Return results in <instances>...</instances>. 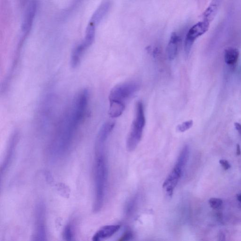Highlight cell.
<instances>
[{
	"label": "cell",
	"mask_w": 241,
	"mask_h": 241,
	"mask_svg": "<svg viewBox=\"0 0 241 241\" xmlns=\"http://www.w3.org/2000/svg\"><path fill=\"white\" fill-rule=\"evenodd\" d=\"M35 229L33 234L34 241L47 240L46 225V208L43 202L37 204L35 210Z\"/></svg>",
	"instance_id": "cell-6"
},
{
	"label": "cell",
	"mask_w": 241,
	"mask_h": 241,
	"mask_svg": "<svg viewBox=\"0 0 241 241\" xmlns=\"http://www.w3.org/2000/svg\"><path fill=\"white\" fill-rule=\"evenodd\" d=\"M219 237H220L219 240H220V241H223V240H225V235H224V234L222 232H221L220 233V235H219Z\"/></svg>",
	"instance_id": "cell-25"
},
{
	"label": "cell",
	"mask_w": 241,
	"mask_h": 241,
	"mask_svg": "<svg viewBox=\"0 0 241 241\" xmlns=\"http://www.w3.org/2000/svg\"><path fill=\"white\" fill-rule=\"evenodd\" d=\"M234 126L238 133L241 135V125H240L239 123H234Z\"/></svg>",
	"instance_id": "cell-23"
},
{
	"label": "cell",
	"mask_w": 241,
	"mask_h": 241,
	"mask_svg": "<svg viewBox=\"0 0 241 241\" xmlns=\"http://www.w3.org/2000/svg\"><path fill=\"white\" fill-rule=\"evenodd\" d=\"M239 51L237 49L229 47L225 50L224 58L225 62L228 65L233 66L238 61Z\"/></svg>",
	"instance_id": "cell-15"
},
{
	"label": "cell",
	"mask_w": 241,
	"mask_h": 241,
	"mask_svg": "<svg viewBox=\"0 0 241 241\" xmlns=\"http://www.w3.org/2000/svg\"><path fill=\"white\" fill-rule=\"evenodd\" d=\"M111 6V2L109 0H105L94 13L90 22L95 25L99 24L103 19L108 12Z\"/></svg>",
	"instance_id": "cell-12"
},
{
	"label": "cell",
	"mask_w": 241,
	"mask_h": 241,
	"mask_svg": "<svg viewBox=\"0 0 241 241\" xmlns=\"http://www.w3.org/2000/svg\"><path fill=\"white\" fill-rule=\"evenodd\" d=\"M96 26L92 22L89 23L83 41L76 45L73 50V55L75 58L78 59H82L85 51L92 45L95 37Z\"/></svg>",
	"instance_id": "cell-8"
},
{
	"label": "cell",
	"mask_w": 241,
	"mask_h": 241,
	"mask_svg": "<svg viewBox=\"0 0 241 241\" xmlns=\"http://www.w3.org/2000/svg\"><path fill=\"white\" fill-rule=\"evenodd\" d=\"M109 103V116L112 118H115L121 116L125 108V104L116 102H110Z\"/></svg>",
	"instance_id": "cell-16"
},
{
	"label": "cell",
	"mask_w": 241,
	"mask_h": 241,
	"mask_svg": "<svg viewBox=\"0 0 241 241\" xmlns=\"http://www.w3.org/2000/svg\"><path fill=\"white\" fill-rule=\"evenodd\" d=\"M63 234V237L66 241L73 240L74 235L73 226L71 224H68L64 228Z\"/></svg>",
	"instance_id": "cell-18"
},
{
	"label": "cell",
	"mask_w": 241,
	"mask_h": 241,
	"mask_svg": "<svg viewBox=\"0 0 241 241\" xmlns=\"http://www.w3.org/2000/svg\"><path fill=\"white\" fill-rule=\"evenodd\" d=\"M189 156V147L185 146L180 152L174 166L163 185V187L168 196L172 197V196L174 191L182 176Z\"/></svg>",
	"instance_id": "cell-4"
},
{
	"label": "cell",
	"mask_w": 241,
	"mask_h": 241,
	"mask_svg": "<svg viewBox=\"0 0 241 241\" xmlns=\"http://www.w3.org/2000/svg\"><path fill=\"white\" fill-rule=\"evenodd\" d=\"M139 88V84L136 82H129L116 85L110 92L109 102H119L125 104L127 100L132 97Z\"/></svg>",
	"instance_id": "cell-5"
},
{
	"label": "cell",
	"mask_w": 241,
	"mask_h": 241,
	"mask_svg": "<svg viewBox=\"0 0 241 241\" xmlns=\"http://www.w3.org/2000/svg\"><path fill=\"white\" fill-rule=\"evenodd\" d=\"M179 37L176 33H173L171 35L170 41L166 49V55L170 60H173L175 59L178 51Z\"/></svg>",
	"instance_id": "cell-13"
},
{
	"label": "cell",
	"mask_w": 241,
	"mask_h": 241,
	"mask_svg": "<svg viewBox=\"0 0 241 241\" xmlns=\"http://www.w3.org/2000/svg\"><path fill=\"white\" fill-rule=\"evenodd\" d=\"M237 199L238 201L241 203V193L237 195Z\"/></svg>",
	"instance_id": "cell-26"
},
{
	"label": "cell",
	"mask_w": 241,
	"mask_h": 241,
	"mask_svg": "<svg viewBox=\"0 0 241 241\" xmlns=\"http://www.w3.org/2000/svg\"><path fill=\"white\" fill-rule=\"evenodd\" d=\"M37 11L36 0H29L25 12L21 29L23 35L26 38L32 29Z\"/></svg>",
	"instance_id": "cell-9"
},
{
	"label": "cell",
	"mask_w": 241,
	"mask_h": 241,
	"mask_svg": "<svg viewBox=\"0 0 241 241\" xmlns=\"http://www.w3.org/2000/svg\"><path fill=\"white\" fill-rule=\"evenodd\" d=\"M193 125V121L192 120H187L182 124L178 125L177 127V130L180 132H184L189 130L192 127Z\"/></svg>",
	"instance_id": "cell-20"
},
{
	"label": "cell",
	"mask_w": 241,
	"mask_h": 241,
	"mask_svg": "<svg viewBox=\"0 0 241 241\" xmlns=\"http://www.w3.org/2000/svg\"><path fill=\"white\" fill-rule=\"evenodd\" d=\"M146 124V117L143 103L137 102L135 106V114L130 131L126 141V148L129 151H133L141 141Z\"/></svg>",
	"instance_id": "cell-3"
},
{
	"label": "cell",
	"mask_w": 241,
	"mask_h": 241,
	"mask_svg": "<svg viewBox=\"0 0 241 241\" xmlns=\"http://www.w3.org/2000/svg\"><path fill=\"white\" fill-rule=\"evenodd\" d=\"M138 203V196H135L130 200L126 207L125 212L127 215L130 216L133 213L135 209L136 208Z\"/></svg>",
	"instance_id": "cell-17"
},
{
	"label": "cell",
	"mask_w": 241,
	"mask_h": 241,
	"mask_svg": "<svg viewBox=\"0 0 241 241\" xmlns=\"http://www.w3.org/2000/svg\"><path fill=\"white\" fill-rule=\"evenodd\" d=\"M18 138H19L18 132L17 130L14 131L10 137L5 157L1 165V176H2V175L7 171V169L9 168L11 164L18 143Z\"/></svg>",
	"instance_id": "cell-10"
},
{
	"label": "cell",
	"mask_w": 241,
	"mask_h": 241,
	"mask_svg": "<svg viewBox=\"0 0 241 241\" xmlns=\"http://www.w3.org/2000/svg\"><path fill=\"white\" fill-rule=\"evenodd\" d=\"M105 149V147H95V200L93 208L96 213L102 210L103 206L107 186L108 168Z\"/></svg>",
	"instance_id": "cell-2"
},
{
	"label": "cell",
	"mask_w": 241,
	"mask_h": 241,
	"mask_svg": "<svg viewBox=\"0 0 241 241\" xmlns=\"http://www.w3.org/2000/svg\"><path fill=\"white\" fill-rule=\"evenodd\" d=\"M220 4V0H212L203 13V21L210 23L215 18Z\"/></svg>",
	"instance_id": "cell-14"
},
{
	"label": "cell",
	"mask_w": 241,
	"mask_h": 241,
	"mask_svg": "<svg viewBox=\"0 0 241 241\" xmlns=\"http://www.w3.org/2000/svg\"><path fill=\"white\" fill-rule=\"evenodd\" d=\"M220 164L223 167V169L225 170H228L229 169L231 168L230 164L229 163V162L226 160H224V159H221V160H220Z\"/></svg>",
	"instance_id": "cell-22"
},
{
	"label": "cell",
	"mask_w": 241,
	"mask_h": 241,
	"mask_svg": "<svg viewBox=\"0 0 241 241\" xmlns=\"http://www.w3.org/2000/svg\"><path fill=\"white\" fill-rule=\"evenodd\" d=\"M209 203L210 206L214 210L220 209L223 205V201L217 198H211L209 201Z\"/></svg>",
	"instance_id": "cell-19"
},
{
	"label": "cell",
	"mask_w": 241,
	"mask_h": 241,
	"mask_svg": "<svg viewBox=\"0 0 241 241\" xmlns=\"http://www.w3.org/2000/svg\"><path fill=\"white\" fill-rule=\"evenodd\" d=\"M133 234L132 232L131 231H127L120 237V238L119 239V241H128V240H131V238H133Z\"/></svg>",
	"instance_id": "cell-21"
},
{
	"label": "cell",
	"mask_w": 241,
	"mask_h": 241,
	"mask_svg": "<svg viewBox=\"0 0 241 241\" xmlns=\"http://www.w3.org/2000/svg\"><path fill=\"white\" fill-rule=\"evenodd\" d=\"M87 109L88 106L82 102H73L60 123L52 142L51 151L55 156H63L68 151L78 129L84 121Z\"/></svg>",
	"instance_id": "cell-1"
},
{
	"label": "cell",
	"mask_w": 241,
	"mask_h": 241,
	"mask_svg": "<svg viewBox=\"0 0 241 241\" xmlns=\"http://www.w3.org/2000/svg\"><path fill=\"white\" fill-rule=\"evenodd\" d=\"M210 24V23L203 21L196 24L189 29L185 42V52L187 55L190 53L191 48L196 40L207 32Z\"/></svg>",
	"instance_id": "cell-7"
},
{
	"label": "cell",
	"mask_w": 241,
	"mask_h": 241,
	"mask_svg": "<svg viewBox=\"0 0 241 241\" xmlns=\"http://www.w3.org/2000/svg\"><path fill=\"white\" fill-rule=\"evenodd\" d=\"M236 154L237 155H239L241 154V148L239 144H237L236 145Z\"/></svg>",
	"instance_id": "cell-24"
},
{
	"label": "cell",
	"mask_w": 241,
	"mask_h": 241,
	"mask_svg": "<svg viewBox=\"0 0 241 241\" xmlns=\"http://www.w3.org/2000/svg\"><path fill=\"white\" fill-rule=\"evenodd\" d=\"M120 228V225H107L100 228L93 235L92 240L100 241L112 237Z\"/></svg>",
	"instance_id": "cell-11"
}]
</instances>
